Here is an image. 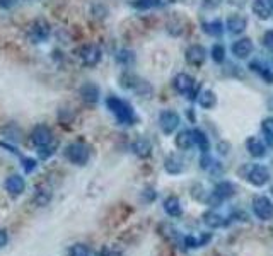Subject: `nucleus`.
<instances>
[{"label":"nucleus","instance_id":"1","mask_svg":"<svg viewBox=\"0 0 273 256\" xmlns=\"http://www.w3.org/2000/svg\"><path fill=\"white\" fill-rule=\"evenodd\" d=\"M106 106L113 115L116 116L118 123L121 125H132L135 121V113H133V108L130 106L127 101L116 98V96H110L106 99Z\"/></svg>","mask_w":273,"mask_h":256},{"label":"nucleus","instance_id":"2","mask_svg":"<svg viewBox=\"0 0 273 256\" xmlns=\"http://www.w3.org/2000/svg\"><path fill=\"white\" fill-rule=\"evenodd\" d=\"M253 212L259 220H271L273 219V203L265 195H258L253 198Z\"/></svg>","mask_w":273,"mask_h":256},{"label":"nucleus","instance_id":"3","mask_svg":"<svg viewBox=\"0 0 273 256\" xmlns=\"http://www.w3.org/2000/svg\"><path fill=\"white\" fill-rule=\"evenodd\" d=\"M67 157L72 164H77V166H85L87 160L90 157L89 147L84 144H72L67 147Z\"/></svg>","mask_w":273,"mask_h":256},{"label":"nucleus","instance_id":"4","mask_svg":"<svg viewBox=\"0 0 273 256\" xmlns=\"http://www.w3.org/2000/svg\"><path fill=\"white\" fill-rule=\"evenodd\" d=\"M270 169L266 166H261V164H254V166L249 167L248 175H246V180L249 181L251 185L254 186H263L270 181Z\"/></svg>","mask_w":273,"mask_h":256},{"label":"nucleus","instance_id":"5","mask_svg":"<svg viewBox=\"0 0 273 256\" xmlns=\"http://www.w3.org/2000/svg\"><path fill=\"white\" fill-rule=\"evenodd\" d=\"M159 127L166 135H171L174 130L179 127V115L172 110H166L159 116Z\"/></svg>","mask_w":273,"mask_h":256},{"label":"nucleus","instance_id":"6","mask_svg":"<svg viewBox=\"0 0 273 256\" xmlns=\"http://www.w3.org/2000/svg\"><path fill=\"white\" fill-rule=\"evenodd\" d=\"M174 88L177 93L181 94H188L190 99H195V80L192 77L188 75V73H177L174 77Z\"/></svg>","mask_w":273,"mask_h":256},{"label":"nucleus","instance_id":"7","mask_svg":"<svg viewBox=\"0 0 273 256\" xmlns=\"http://www.w3.org/2000/svg\"><path fill=\"white\" fill-rule=\"evenodd\" d=\"M236 195V186H234L231 181H220V183L215 186L214 192H212V200L215 203L224 202L227 198H231Z\"/></svg>","mask_w":273,"mask_h":256},{"label":"nucleus","instance_id":"8","mask_svg":"<svg viewBox=\"0 0 273 256\" xmlns=\"http://www.w3.org/2000/svg\"><path fill=\"white\" fill-rule=\"evenodd\" d=\"M231 50H232V55L236 56V58L244 60V58H248L251 53H253L254 45H253V41H251L249 38H241V40H237L236 43H234Z\"/></svg>","mask_w":273,"mask_h":256},{"label":"nucleus","instance_id":"9","mask_svg":"<svg viewBox=\"0 0 273 256\" xmlns=\"http://www.w3.org/2000/svg\"><path fill=\"white\" fill-rule=\"evenodd\" d=\"M31 140L34 145H38L41 149V147H46L51 144V140H53V137H51V132L48 127H45V125H40V127H36L33 130L31 133Z\"/></svg>","mask_w":273,"mask_h":256},{"label":"nucleus","instance_id":"10","mask_svg":"<svg viewBox=\"0 0 273 256\" xmlns=\"http://www.w3.org/2000/svg\"><path fill=\"white\" fill-rule=\"evenodd\" d=\"M186 62L190 65H195V67H198V65H202L205 62L207 58V50L203 48L202 45H192L188 50H186Z\"/></svg>","mask_w":273,"mask_h":256},{"label":"nucleus","instance_id":"11","mask_svg":"<svg viewBox=\"0 0 273 256\" xmlns=\"http://www.w3.org/2000/svg\"><path fill=\"white\" fill-rule=\"evenodd\" d=\"M80 60L85 65H89V67H94L96 63H99V60H101V50H99V46L96 45L84 46L80 51Z\"/></svg>","mask_w":273,"mask_h":256},{"label":"nucleus","instance_id":"12","mask_svg":"<svg viewBox=\"0 0 273 256\" xmlns=\"http://www.w3.org/2000/svg\"><path fill=\"white\" fill-rule=\"evenodd\" d=\"M246 149H248V152L256 159L265 157L266 155V145L263 144V140H259L258 137H249L248 142H246Z\"/></svg>","mask_w":273,"mask_h":256},{"label":"nucleus","instance_id":"13","mask_svg":"<svg viewBox=\"0 0 273 256\" xmlns=\"http://www.w3.org/2000/svg\"><path fill=\"white\" fill-rule=\"evenodd\" d=\"M227 28L232 34H241L246 31V28H248V19L241 14H232L227 19Z\"/></svg>","mask_w":273,"mask_h":256},{"label":"nucleus","instance_id":"14","mask_svg":"<svg viewBox=\"0 0 273 256\" xmlns=\"http://www.w3.org/2000/svg\"><path fill=\"white\" fill-rule=\"evenodd\" d=\"M253 12L259 19H268L273 14V0H254Z\"/></svg>","mask_w":273,"mask_h":256},{"label":"nucleus","instance_id":"15","mask_svg":"<svg viewBox=\"0 0 273 256\" xmlns=\"http://www.w3.org/2000/svg\"><path fill=\"white\" fill-rule=\"evenodd\" d=\"M132 150H133V154L138 155L140 159H147L150 154H152V144H150L147 138H138V140L133 142Z\"/></svg>","mask_w":273,"mask_h":256},{"label":"nucleus","instance_id":"16","mask_svg":"<svg viewBox=\"0 0 273 256\" xmlns=\"http://www.w3.org/2000/svg\"><path fill=\"white\" fill-rule=\"evenodd\" d=\"M176 145H177V149H181V150H190V149H192V147L195 145L193 132H190V130H181V132L177 133V137H176Z\"/></svg>","mask_w":273,"mask_h":256},{"label":"nucleus","instance_id":"17","mask_svg":"<svg viewBox=\"0 0 273 256\" xmlns=\"http://www.w3.org/2000/svg\"><path fill=\"white\" fill-rule=\"evenodd\" d=\"M164 167H166L169 175H179V173L183 171V160L177 157L176 154H171L164 160Z\"/></svg>","mask_w":273,"mask_h":256},{"label":"nucleus","instance_id":"18","mask_svg":"<svg viewBox=\"0 0 273 256\" xmlns=\"http://www.w3.org/2000/svg\"><path fill=\"white\" fill-rule=\"evenodd\" d=\"M24 180L21 176H9L7 178V181H6V188H7V192L9 193H12V195H21L24 192Z\"/></svg>","mask_w":273,"mask_h":256},{"label":"nucleus","instance_id":"19","mask_svg":"<svg viewBox=\"0 0 273 256\" xmlns=\"http://www.w3.org/2000/svg\"><path fill=\"white\" fill-rule=\"evenodd\" d=\"M164 210L171 217H179L183 214V207H181V200L177 197H169L164 202Z\"/></svg>","mask_w":273,"mask_h":256},{"label":"nucleus","instance_id":"20","mask_svg":"<svg viewBox=\"0 0 273 256\" xmlns=\"http://www.w3.org/2000/svg\"><path fill=\"white\" fill-rule=\"evenodd\" d=\"M31 33H33L34 40L43 41V40H46V38H48V34H50V26L46 24L45 21L38 19L36 23H34V24L31 26Z\"/></svg>","mask_w":273,"mask_h":256},{"label":"nucleus","instance_id":"21","mask_svg":"<svg viewBox=\"0 0 273 256\" xmlns=\"http://www.w3.org/2000/svg\"><path fill=\"white\" fill-rule=\"evenodd\" d=\"M80 96L85 103H96L99 99V88L96 84H85L80 89Z\"/></svg>","mask_w":273,"mask_h":256},{"label":"nucleus","instance_id":"22","mask_svg":"<svg viewBox=\"0 0 273 256\" xmlns=\"http://www.w3.org/2000/svg\"><path fill=\"white\" fill-rule=\"evenodd\" d=\"M198 103H200V106L205 108V110H212V108H215V104H217V96H215L214 91L205 89L202 91L200 96H198Z\"/></svg>","mask_w":273,"mask_h":256},{"label":"nucleus","instance_id":"23","mask_svg":"<svg viewBox=\"0 0 273 256\" xmlns=\"http://www.w3.org/2000/svg\"><path fill=\"white\" fill-rule=\"evenodd\" d=\"M193 140H195V145H197L203 154H209V150H210L209 137H207L200 128H195L193 130Z\"/></svg>","mask_w":273,"mask_h":256},{"label":"nucleus","instance_id":"24","mask_svg":"<svg viewBox=\"0 0 273 256\" xmlns=\"http://www.w3.org/2000/svg\"><path fill=\"white\" fill-rule=\"evenodd\" d=\"M203 222L209 225L210 229H219L225 224V220L222 215L215 214V212H207V214L203 215Z\"/></svg>","mask_w":273,"mask_h":256},{"label":"nucleus","instance_id":"25","mask_svg":"<svg viewBox=\"0 0 273 256\" xmlns=\"http://www.w3.org/2000/svg\"><path fill=\"white\" fill-rule=\"evenodd\" d=\"M203 31L210 36H220L224 33V24L222 21H212V23H207L203 26Z\"/></svg>","mask_w":273,"mask_h":256},{"label":"nucleus","instance_id":"26","mask_svg":"<svg viewBox=\"0 0 273 256\" xmlns=\"http://www.w3.org/2000/svg\"><path fill=\"white\" fill-rule=\"evenodd\" d=\"M210 234H205V236L202 237V239H197V237H193V236H186L185 237V246L188 249H195V248H200V246H203L205 242H209L210 241Z\"/></svg>","mask_w":273,"mask_h":256},{"label":"nucleus","instance_id":"27","mask_svg":"<svg viewBox=\"0 0 273 256\" xmlns=\"http://www.w3.org/2000/svg\"><path fill=\"white\" fill-rule=\"evenodd\" d=\"M210 55H212V60H214L215 63H222L225 60V48L220 45V43H217V45L212 46Z\"/></svg>","mask_w":273,"mask_h":256},{"label":"nucleus","instance_id":"28","mask_svg":"<svg viewBox=\"0 0 273 256\" xmlns=\"http://www.w3.org/2000/svg\"><path fill=\"white\" fill-rule=\"evenodd\" d=\"M261 130H263V133H265L266 140L273 145V118H271V116H270V118H265V120H263Z\"/></svg>","mask_w":273,"mask_h":256},{"label":"nucleus","instance_id":"29","mask_svg":"<svg viewBox=\"0 0 273 256\" xmlns=\"http://www.w3.org/2000/svg\"><path fill=\"white\" fill-rule=\"evenodd\" d=\"M116 60H118L120 63H123V65H128V63H132L133 60H135V55L132 53V51H128V50H121L118 55H116Z\"/></svg>","mask_w":273,"mask_h":256},{"label":"nucleus","instance_id":"30","mask_svg":"<svg viewBox=\"0 0 273 256\" xmlns=\"http://www.w3.org/2000/svg\"><path fill=\"white\" fill-rule=\"evenodd\" d=\"M50 198H51V193L48 192V190H38V193H36V202L40 203V205H46V203L50 202Z\"/></svg>","mask_w":273,"mask_h":256},{"label":"nucleus","instance_id":"31","mask_svg":"<svg viewBox=\"0 0 273 256\" xmlns=\"http://www.w3.org/2000/svg\"><path fill=\"white\" fill-rule=\"evenodd\" d=\"M70 256H90V253L84 244H75L70 249Z\"/></svg>","mask_w":273,"mask_h":256},{"label":"nucleus","instance_id":"32","mask_svg":"<svg viewBox=\"0 0 273 256\" xmlns=\"http://www.w3.org/2000/svg\"><path fill=\"white\" fill-rule=\"evenodd\" d=\"M263 45H265L270 51H273V29L265 33V36H263Z\"/></svg>","mask_w":273,"mask_h":256},{"label":"nucleus","instance_id":"33","mask_svg":"<svg viewBox=\"0 0 273 256\" xmlns=\"http://www.w3.org/2000/svg\"><path fill=\"white\" fill-rule=\"evenodd\" d=\"M157 4H159V0H138V2H135V6L140 9H145V7L157 6Z\"/></svg>","mask_w":273,"mask_h":256},{"label":"nucleus","instance_id":"34","mask_svg":"<svg viewBox=\"0 0 273 256\" xmlns=\"http://www.w3.org/2000/svg\"><path fill=\"white\" fill-rule=\"evenodd\" d=\"M144 197L147 198V202H152L157 198V193H155V190H152V188H147L144 192Z\"/></svg>","mask_w":273,"mask_h":256},{"label":"nucleus","instance_id":"35","mask_svg":"<svg viewBox=\"0 0 273 256\" xmlns=\"http://www.w3.org/2000/svg\"><path fill=\"white\" fill-rule=\"evenodd\" d=\"M34 167H36V162H34L33 159H28V160H24V171L31 173Z\"/></svg>","mask_w":273,"mask_h":256},{"label":"nucleus","instance_id":"36","mask_svg":"<svg viewBox=\"0 0 273 256\" xmlns=\"http://www.w3.org/2000/svg\"><path fill=\"white\" fill-rule=\"evenodd\" d=\"M14 2H16V0H0V7L11 9L12 6H14Z\"/></svg>","mask_w":273,"mask_h":256},{"label":"nucleus","instance_id":"37","mask_svg":"<svg viewBox=\"0 0 273 256\" xmlns=\"http://www.w3.org/2000/svg\"><path fill=\"white\" fill-rule=\"evenodd\" d=\"M6 244H7V234L0 229V248H4Z\"/></svg>","mask_w":273,"mask_h":256},{"label":"nucleus","instance_id":"38","mask_svg":"<svg viewBox=\"0 0 273 256\" xmlns=\"http://www.w3.org/2000/svg\"><path fill=\"white\" fill-rule=\"evenodd\" d=\"M271 195H273V186H271Z\"/></svg>","mask_w":273,"mask_h":256}]
</instances>
